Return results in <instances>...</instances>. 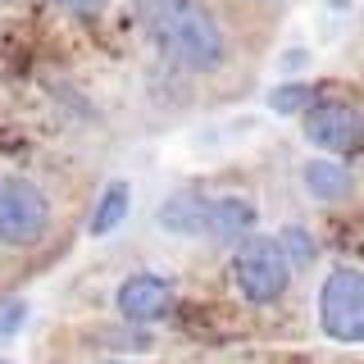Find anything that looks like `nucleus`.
I'll list each match as a JSON object with an SVG mask.
<instances>
[{
	"label": "nucleus",
	"mask_w": 364,
	"mask_h": 364,
	"mask_svg": "<svg viewBox=\"0 0 364 364\" xmlns=\"http://www.w3.org/2000/svg\"><path fill=\"white\" fill-rule=\"evenodd\" d=\"M136 14H141V28L151 32V41L178 68L214 73L228 60V37L200 0H136Z\"/></svg>",
	"instance_id": "obj_1"
},
{
	"label": "nucleus",
	"mask_w": 364,
	"mask_h": 364,
	"mask_svg": "<svg viewBox=\"0 0 364 364\" xmlns=\"http://www.w3.org/2000/svg\"><path fill=\"white\" fill-rule=\"evenodd\" d=\"M318 328L341 346L364 341V269H328L323 287H318Z\"/></svg>",
	"instance_id": "obj_2"
},
{
	"label": "nucleus",
	"mask_w": 364,
	"mask_h": 364,
	"mask_svg": "<svg viewBox=\"0 0 364 364\" xmlns=\"http://www.w3.org/2000/svg\"><path fill=\"white\" fill-rule=\"evenodd\" d=\"M287 259L278 250V237H242L232 255V282L250 305H273L287 291Z\"/></svg>",
	"instance_id": "obj_3"
},
{
	"label": "nucleus",
	"mask_w": 364,
	"mask_h": 364,
	"mask_svg": "<svg viewBox=\"0 0 364 364\" xmlns=\"http://www.w3.org/2000/svg\"><path fill=\"white\" fill-rule=\"evenodd\" d=\"M50 228V200L28 178H0V242L37 246Z\"/></svg>",
	"instance_id": "obj_4"
},
{
	"label": "nucleus",
	"mask_w": 364,
	"mask_h": 364,
	"mask_svg": "<svg viewBox=\"0 0 364 364\" xmlns=\"http://www.w3.org/2000/svg\"><path fill=\"white\" fill-rule=\"evenodd\" d=\"M305 141L323 155H350L364 146V114L346 100H314L305 109Z\"/></svg>",
	"instance_id": "obj_5"
},
{
	"label": "nucleus",
	"mask_w": 364,
	"mask_h": 364,
	"mask_svg": "<svg viewBox=\"0 0 364 364\" xmlns=\"http://www.w3.org/2000/svg\"><path fill=\"white\" fill-rule=\"evenodd\" d=\"M114 305H119V314L128 323H155V318H164L173 310V287L159 273H132V278L119 282Z\"/></svg>",
	"instance_id": "obj_6"
},
{
	"label": "nucleus",
	"mask_w": 364,
	"mask_h": 364,
	"mask_svg": "<svg viewBox=\"0 0 364 364\" xmlns=\"http://www.w3.org/2000/svg\"><path fill=\"white\" fill-rule=\"evenodd\" d=\"M250 228H255V205L246 196H219L205 210V237H214V242H223V246L250 237Z\"/></svg>",
	"instance_id": "obj_7"
},
{
	"label": "nucleus",
	"mask_w": 364,
	"mask_h": 364,
	"mask_svg": "<svg viewBox=\"0 0 364 364\" xmlns=\"http://www.w3.org/2000/svg\"><path fill=\"white\" fill-rule=\"evenodd\" d=\"M205 210H210V200L200 191H178V196H168L159 205V228L178 237H196L205 232Z\"/></svg>",
	"instance_id": "obj_8"
},
{
	"label": "nucleus",
	"mask_w": 364,
	"mask_h": 364,
	"mask_svg": "<svg viewBox=\"0 0 364 364\" xmlns=\"http://www.w3.org/2000/svg\"><path fill=\"white\" fill-rule=\"evenodd\" d=\"M305 191H310L314 200L333 205V200H346L350 196V168L337 164L333 155H318L305 164Z\"/></svg>",
	"instance_id": "obj_9"
},
{
	"label": "nucleus",
	"mask_w": 364,
	"mask_h": 364,
	"mask_svg": "<svg viewBox=\"0 0 364 364\" xmlns=\"http://www.w3.org/2000/svg\"><path fill=\"white\" fill-rule=\"evenodd\" d=\"M128 205H132V191H128V182H109V187L100 191L96 210H91V223H87V232H91V237H109L114 228H119L123 219H128Z\"/></svg>",
	"instance_id": "obj_10"
},
{
	"label": "nucleus",
	"mask_w": 364,
	"mask_h": 364,
	"mask_svg": "<svg viewBox=\"0 0 364 364\" xmlns=\"http://www.w3.org/2000/svg\"><path fill=\"white\" fill-rule=\"evenodd\" d=\"M278 250H282V259H287V269H305V264H314V237L305 232V228H296V223H287L278 232Z\"/></svg>",
	"instance_id": "obj_11"
},
{
	"label": "nucleus",
	"mask_w": 364,
	"mask_h": 364,
	"mask_svg": "<svg viewBox=\"0 0 364 364\" xmlns=\"http://www.w3.org/2000/svg\"><path fill=\"white\" fill-rule=\"evenodd\" d=\"M314 105V87L310 82H282L269 91V109L273 114H305Z\"/></svg>",
	"instance_id": "obj_12"
},
{
	"label": "nucleus",
	"mask_w": 364,
	"mask_h": 364,
	"mask_svg": "<svg viewBox=\"0 0 364 364\" xmlns=\"http://www.w3.org/2000/svg\"><path fill=\"white\" fill-rule=\"evenodd\" d=\"M23 318H28V305L18 301V296H5L0 301V341H9L23 328Z\"/></svg>",
	"instance_id": "obj_13"
},
{
	"label": "nucleus",
	"mask_w": 364,
	"mask_h": 364,
	"mask_svg": "<svg viewBox=\"0 0 364 364\" xmlns=\"http://www.w3.org/2000/svg\"><path fill=\"white\" fill-rule=\"evenodd\" d=\"M60 5H68V9H82V14H91V9H100L105 0H60Z\"/></svg>",
	"instance_id": "obj_14"
},
{
	"label": "nucleus",
	"mask_w": 364,
	"mask_h": 364,
	"mask_svg": "<svg viewBox=\"0 0 364 364\" xmlns=\"http://www.w3.org/2000/svg\"><path fill=\"white\" fill-rule=\"evenodd\" d=\"M96 364H123V360H96Z\"/></svg>",
	"instance_id": "obj_15"
},
{
	"label": "nucleus",
	"mask_w": 364,
	"mask_h": 364,
	"mask_svg": "<svg viewBox=\"0 0 364 364\" xmlns=\"http://www.w3.org/2000/svg\"><path fill=\"white\" fill-rule=\"evenodd\" d=\"M0 5H14V0H0Z\"/></svg>",
	"instance_id": "obj_16"
},
{
	"label": "nucleus",
	"mask_w": 364,
	"mask_h": 364,
	"mask_svg": "<svg viewBox=\"0 0 364 364\" xmlns=\"http://www.w3.org/2000/svg\"><path fill=\"white\" fill-rule=\"evenodd\" d=\"M0 364H9V360H0Z\"/></svg>",
	"instance_id": "obj_17"
}]
</instances>
